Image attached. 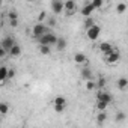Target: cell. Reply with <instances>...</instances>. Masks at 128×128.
Wrapping results in <instances>:
<instances>
[{
	"instance_id": "cell-18",
	"label": "cell",
	"mask_w": 128,
	"mask_h": 128,
	"mask_svg": "<svg viewBox=\"0 0 128 128\" xmlns=\"http://www.w3.org/2000/svg\"><path fill=\"white\" fill-rule=\"evenodd\" d=\"M118 88H119L120 90L126 89V88H128V78H125V77H120V78L118 80Z\"/></svg>"
},
{
	"instance_id": "cell-15",
	"label": "cell",
	"mask_w": 128,
	"mask_h": 128,
	"mask_svg": "<svg viewBox=\"0 0 128 128\" xmlns=\"http://www.w3.org/2000/svg\"><path fill=\"white\" fill-rule=\"evenodd\" d=\"M11 57H20L21 56V47L18 45V44H15L11 50H9V53H8Z\"/></svg>"
},
{
	"instance_id": "cell-3",
	"label": "cell",
	"mask_w": 128,
	"mask_h": 128,
	"mask_svg": "<svg viewBox=\"0 0 128 128\" xmlns=\"http://www.w3.org/2000/svg\"><path fill=\"white\" fill-rule=\"evenodd\" d=\"M100 33H101V27H100L98 24H94L92 27L86 29V35H88V38H89L90 41H96L98 36H100Z\"/></svg>"
},
{
	"instance_id": "cell-32",
	"label": "cell",
	"mask_w": 128,
	"mask_h": 128,
	"mask_svg": "<svg viewBox=\"0 0 128 128\" xmlns=\"http://www.w3.org/2000/svg\"><path fill=\"white\" fill-rule=\"evenodd\" d=\"M14 76H15V71L14 70H9V78H14Z\"/></svg>"
},
{
	"instance_id": "cell-20",
	"label": "cell",
	"mask_w": 128,
	"mask_h": 128,
	"mask_svg": "<svg viewBox=\"0 0 128 128\" xmlns=\"http://www.w3.org/2000/svg\"><path fill=\"white\" fill-rule=\"evenodd\" d=\"M107 119V113H106V110H102V112H100L98 113V116H96V122L101 125V124H104V120Z\"/></svg>"
},
{
	"instance_id": "cell-29",
	"label": "cell",
	"mask_w": 128,
	"mask_h": 128,
	"mask_svg": "<svg viewBox=\"0 0 128 128\" xmlns=\"http://www.w3.org/2000/svg\"><path fill=\"white\" fill-rule=\"evenodd\" d=\"M104 84H106V78H104V77H100V80H98V84H96V86H100V88H102Z\"/></svg>"
},
{
	"instance_id": "cell-8",
	"label": "cell",
	"mask_w": 128,
	"mask_h": 128,
	"mask_svg": "<svg viewBox=\"0 0 128 128\" xmlns=\"http://www.w3.org/2000/svg\"><path fill=\"white\" fill-rule=\"evenodd\" d=\"M15 44H17V42H15V39H14L12 36H5V38L2 39V47H3V48H6L8 51H9Z\"/></svg>"
},
{
	"instance_id": "cell-17",
	"label": "cell",
	"mask_w": 128,
	"mask_h": 128,
	"mask_svg": "<svg viewBox=\"0 0 128 128\" xmlns=\"http://www.w3.org/2000/svg\"><path fill=\"white\" fill-rule=\"evenodd\" d=\"M39 53L44 56H50L51 54V45H39Z\"/></svg>"
},
{
	"instance_id": "cell-19",
	"label": "cell",
	"mask_w": 128,
	"mask_h": 128,
	"mask_svg": "<svg viewBox=\"0 0 128 128\" xmlns=\"http://www.w3.org/2000/svg\"><path fill=\"white\" fill-rule=\"evenodd\" d=\"M107 107H108V102L101 101V100H96V110L102 112V110H107Z\"/></svg>"
},
{
	"instance_id": "cell-22",
	"label": "cell",
	"mask_w": 128,
	"mask_h": 128,
	"mask_svg": "<svg viewBox=\"0 0 128 128\" xmlns=\"http://www.w3.org/2000/svg\"><path fill=\"white\" fill-rule=\"evenodd\" d=\"M126 11V5L125 3H118V6H116V12L118 14H124Z\"/></svg>"
},
{
	"instance_id": "cell-6",
	"label": "cell",
	"mask_w": 128,
	"mask_h": 128,
	"mask_svg": "<svg viewBox=\"0 0 128 128\" xmlns=\"http://www.w3.org/2000/svg\"><path fill=\"white\" fill-rule=\"evenodd\" d=\"M119 59H120V53H119L118 50H113L112 53L106 54V63H108V65H112V63H116Z\"/></svg>"
},
{
	"instance_id": "cell-25",
	"label": "cell",
	"mask_w": 128,
	"mask_h": 128,
	"mask_svg": "<svg viewBox=\"0 0 128 128\" xmlns=\"http://www.w3.org/2000/svg\"><path fill=\"white\" fill-rule=\"evenodd\" d=\"M94 24H95V23H94V18H90V17H88V20L84 21V27H86V29H89V27H92Z\"/></svg>"
},
{
	"instance_id": "cell-33",
	"label": "cell",
	"mask_w": 128,
	"mask_h": 128,
	"mask_svg": "<svg viewBox=\"0 0 128 128\" xmlns=\"http://www.w3.org/2000/svg\"><path fill=\"white\" fill-rule=\"evenodd\" d=\"M27 2H30V3H32V2H36V0H27Z\"/></svg>"
},
{
	"instance_id": "cell-21",
	"label": "cell",
	"mask_w": 128,
	"mask_h": 128,
	"mask_svg": "<svg viewBox=\"0 0 128 128\" xmlns=\"http://www.w3.org/2000/svg\"><path fill=\"white\" fill-rule=\"evenodd\" d=\"M8 112H9V106L6 102H2L0 104V114H6Z\"/></svg>"
},
{
	"instance_id": "cell-30",
	"label": "cell",
	"mask_w": 128,
	"mask_h": 128,
	"mask_svg": "<svg viewBox=\"0 0 128 128\" xmlns=\"http://www.w3.org/2000/svg\"><path fill=\"white\" fill-rule=\"evenodd\" d=\"M44 20H45V12H41V14H39V17H38V21H39V23H42Z\"/></svg>"
},
{
	"instance_id": "cell-2",
	"label": "cell",
	"mask_w": 128,
	"mask_h": 128,
	"mask_svg": "<svg viewBox=\"0 0 128 128\" xmlns=\"http://www.w3.org/2000/svg\"><path fill=\"white\" fill-rule=\"evenodd\" d=\"M47 32H51V30H50V27H48V26H45L44 23H39V21H38V23L32 27V35H33L36 39H38L39 36L45 35Z\"/></svg>"
},
{
	"instance_id": "cell-28",
	"label": "cell",
	"mask_w": 128,
	"mask_h": 128,
	"mask_svg": "<svg viewBox=\"0 0 128 128\" xmlns=\"http://www.w3.org/2000/svg\"><path fill=\"white\" fill-rule=\"evenodd\" d=\"M47 20H48V21H47V23H48V27H54V26H56V20H54V18H47Z\"/></svg>"
},
{
	"instance_id": "cell-4",
	"label": "cell",
	"mask_w": 128,
	"mask_h": 128,
	"mask_svg": "<svg viewBox=\"0 0 128 128\" xmlns=\"http://www.w3.org/2000/svg\"><path fill=\"white\" fill-rule=\"evenodd\" d=\"M51 11L56 15L62 14L65 11V2H63V0H51Z\"/></svg>"
},
{
	"instance_id": "cell-24",
	"label": "cell",
	"mask_w": 128,
	"mask_h": 128,
	"mask_svg": "<svg viewBox=\"0 0 128 128\" xmlns=\"http://www.w3.org/2000/svg\"><path fill=\"white\" fill-rule=\"evenodd\" d=\"M92 3H94V6H95L96 9H100V8H102V5H104V0H92Z\"/></svg>"
},
{
	"instance_id": "cell-12",
	"label": "cell",
	"mask_w": 128,
	"mask_h": 128,
	"mask_svg": "<svg viewBox=\"0 0 128 128\" xmlns=\"http://www.w3.org/2000/svg\"><path fill=\"white\" fill-rule=\"evenodd\" d=\"M96 100H101V101H106V102H112V95L108 94V92H104V90H101V92H98V95H96Z\"/></svg>"
},
{
	"instance_id": "cell-27",
	"label": "cell",
	"mask_w": 128,
	"mask_h": 128,
	"mask_svg": "<svg viewBox=\"0 0 128 128\" xmlns=\"http://www.w3.org/2000/svg\"><path fill=\"white\" fill-rule=\"evenodd\" d=\"M116 122H120V120H124L125 119V113L124 112H119V113H116Z\"/></svg>"
},
{
	"instance_id": "cell-14",
	"label": "cell",
	"mask_w": 128,
	"mask_h": 128,
	"mask_svg": "<svg viewBox=\"0 0 128 128\" xmlns=\"http://www.w3.org/2000/svg\"><path fill=\"white\" fill-rule=\"evenodd\" d=\"M9 78V70L8 66H0V80H2V84Z\"/></svg>"
},
{
	"instance_id": "cell-7",
	"label": "cell",
	"mask_w": 128,
	"mask_h": 128,
	"mask_svg": "<svg viewBox=\"0 0 128 128\" xmlns=\"http://www.w3.org/2000/svg\"><path fill=\"white\" fill-rule=\"evenodd\" d=\"M77 11V3L76 0H65V12L68 15H72Z\"/></svg>"
},
{
	"instance_id": "cell-5",
	"label": "cell",
	"mask_w": 128,
	"mask_h": 128,
	"mask_svg": "<svg viewBox=\"0 0 128 128\" xmlns=\"http://www.w3.org/2000/svg\"><path fill=\"white\" fill-rule=\"evenodd\" d=\"M66 107V98L65 96H56L54 98V110L57 113H62Z\"/></svg>"
},
{
	"instance_id": "cell-11",
	"label": "cell",
	"mask_w": 128,
	"mask_h": 128,
	"mask_svg": "<svg viewBox=\"0 0 128 128\" xmlns=\"http://www.w3.org/2000/svg\"><path fill=\"white\" fill-rule=\"evenodd\" d=\"M82 78L84 80V82H88V80H92V70L90 68H88V66H84V68H82Z\"/></svg>"
},
{
	"instance_id": "cell-9",
	"label": "cell",
	"mask_w": 128,
	"mask_h": 128,
	"mask_svg": "<svg viewBox=\"0 0 128 128\" xmlns=\"http://www.w3.org/2000/svg\"><path fill=\"white\" fill-rule=\"evenodd\" d=\"M95 9H96V8L94 6V3H92V2H90V3H86V5L83 6V9H82V15L88 18V17H90V15H92V12H94Z\"/></svg>"
},
{
	"instance_id": "cell-23",
	"label": "cell",
	"mask_w": 128,
	"mask_h": 128,
	"mask_svg": "<svg viewBox=\"0 0 128 128\" xmlns=\"http://www.w3.org/2000/svg\"><path fill=\"white\" fill-rule=\"evenodd\" d=\"M86 89H88V90H94V89H96V83H95L94 80H88V82H86Z\"/></svg>"
},
{
	"instance_id": "cell-13",
	"label": "cell",
	"mask_w": 128,
	"mask_h": 128,
	"mask_svg": "<svg viewBox=\"0 0 128 128\" xmlns=\"http://www.w3.org/2000/svg\"><path fill=\"white\" fill-rule=\"evenodd\" d=\"M74 62L77 63V65H84V63L88 62V59H86V56L83 53H76L74 54Z\"/></svg>"
},
{
	"instance_id": "cell-26",
	"label": "cell",
	"mask_w": 128,
	"mask_h": 128,
	"mask_svg": "<svg viewBox=\"0 0 128 128\" xmlns=\"http://www.w3.org/2000/svg\"><path fill=\"white\" fill-rule=\"evenodd\" d=\"M8 18H9V20H18V14H17L15 11H9Z\"/></svg>"
},
{
	"instance_id": "cell-10",
	"label": "cell",
	"mask_w": 128,
	"mask_h": 128,
	"mask_svg": "<svg viewBox=\"0 0 128 128\" xmlns=\"http://www.w3.org/2000/svg\"><path fill=\"white\" fill-rule=\"evenodd\" d=\"M100 50H101V53L106 56V54H108V53H112L114 48H113V45L110 44V42H102V44H100Z\"/></svg>"
},
{
	"instance_id": "cell-31",
	"label": "cell",
	"mask_w": 128,
	"mask_h": 128,
	"mask_svg": "<svg viewBox=\"0 0 128 128\" xmlns=\"http://www.w3.org/2000/svg\"><path fill=\"white\" fill-rule=\"evenodd\" d=\"M9 23H11L12 27H17L18 26V20H9Z\"/></svg>"
},
{
	"instance_id": "cell-16",
	"label": "cell",
	"mask_w": 128,
	"mask_h": 128,
	"mask_svg": "<svg viewBox=\"0 0 128 128\" xmlns=\"http://www.w3.org/2000/svg\"><path fill=\"white\" fill-rule=\"evenodd\" d=\"M65 48H66V39L65 38H59V41L56 44V50L57 51H63Z\"/></svg>"
},
{
	"instance_id": "cell-1",
	"label": "cell",
	"mask_w": 128,
	"mask_h": 128,
	"mask_svg": "<svg viewBox=\"0 0 128 128\" xmlns=\"http://www.w3.org/2000/svg\"><path fill=\"white\" fill-rule=\"evenodd\" d=\"M59 41V38L53 33V32H47L45 35L38 38V44L39 45H56Z\"/></svg>"
}]
</instances>
